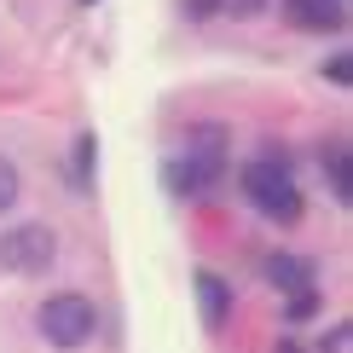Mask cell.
I'll return each instance as SVG.
<instances>
[{"label": "cell", "mask_w": 353, "mask_h": 353, "mask_svg": "<svg viewBox=\"0 0 353 353\" xmlns=\"http://www.w3.org/2000/svg\"><path fill=\"white\" fill-rule=\"evenodd\" d=\"M35 325H41V336L58 342V347H81L87 336L99 330V313H93V301H87V296L64 290V296H47V301H41Z\"/></svg>", "instance_id": "1"}, {"label": "cell", "mask_w": 353, "mask_h": 353, "mask_svg": "<svg viewBox=\"0 0 353 353\" xmlns=\"http://www.w3.org/2000/svg\"><path fill=\"white\" fill-rule=\"evenodd\" d=\"M243 197L255 203L261 214H272V220H296L301 214V191H296L284 163H249L243 168Z\"/></svg>", "instance_id": "2"}, {"label": "cell", "mask_w": 353, "mask_h": 353, "mask_svg": "<svg viewBox=\"0 0 353 353\" xmlns=\"http://www.w3.org/2000/svg\"><path fill=\"white\" fill-rule=\"evenodd\" d=\"M52 261V232L47 226H18L0 238V267L6 272H41Z\"/></svg>", "instance_id": "3"}, {"label": "cell", "mask_w": 353, "mask_h": 353, "mask_svg": "<svg viewBox=\"0 0 353 353\" xmlns=\"http://www.w3.org/2000/svg\"><path fill=\"white\" fill-rule=\"evenodd\" d=\"M214 180H220V157H214V151H185L180 163L168 168V185L185 191V197H203Z\"/></svg>", "instance_id": "4"}, {"label": "cell", "mask_w": 353, "mask_h": 353, "mask_svg": "<svg viewBox=\"0 0 353 353\" xmlns=\"http://www.w3.org/2000/svg\"><path fill=\"white\" fill-rule=\"evenodd\" d=\"M284 12L301 29H342V6L336 0H284Z\"/></svg>", "instance_id": "5"}, {"label": "cell", "mask_w": 353, "mask_h": 353, "mask_svg": "<svg viewBox=\"0 0 353 353\" xmlns=\"http://www.w3.org/2000/svg\"><path fill=\"white\" fill-rule=\"evenodd\" d=\"M267 278H272L278 290H290V296L313 290V267H307V261H296V255H278V261H267Z\"/></svg>", "instance_id": "6"}, {"label": "cell", "mask_w": 353, "mask_h": 353, "mask_svg": "<svg viewBox=\"0 0 353 353\" xmlns=\"http://www.w3.org/2000/svg\"><path fill=\"white\" fill-rule=\"evenodd\" d=\"M197 296H203V325H226L232 296H226V284H220L214 272H203V278H197Z\"/></svg>", "instance_id": "7"}, {"label": "cell", "mask_w": 353, "mask_h": 353, "mask_svg": "<svg viewBox=\"0 0 353 353\" xmlns=\"http://www.w3.org/2000/svg\"><path fill=\"white\" fill-rule=\"evenodd\" d=\"M325 168H330V185H336V197H353V185H347V151H325Z\"/></svg>", "instance_id": "8"}, {"label": "cell", "mask_w": 353, "mask_h": 353, "mask_svg": "<svg viewBox=\"0 0 353 353\" xmlns=\"http://www.w3.org/2000/svg\"><path fill=\"white\" fill-rule=\"evenodd\" d=\"M12 203H18V168L0 157V209H12Z\"/></svg>", "instance_id": "9"}, {"label": "cell", "mask_w": 353, "mask_h": 353, "mask_svg": "<svg viewBox=\"0 0 353 353\" xmlns=\"http://www.w3.org/2000/svg\"><path fill=\"white\" fill-rule=\"evenodd\" d=\"M185 12H191V18H214L220 0H185Z\"/></svg>", "instance_id": "10"}, {"label": "cell", "mask_w": 353, "mask_h": 353, "mask_svg": "<svg viewBox=\"0 0 353 353\" xmlns=\"http://www.w3.org/2000/svg\"><path fill=\"white\" fill-rule=\"evenodd\" d=\"M232 6H238V12H261V6H267V0H232Z\"/></svg>", "instance_id": "11"}, {"label": "cell", "mask_w": 353, "mask_h": 353, "mask_svg": "<svg viewBox=\"0 0 353 353\" xmlns=\"http://www.w3.org/2000/svg\"><path fill=\"white\" fill-rule=\"evenodd\" d=\"M278 353H301V347H296V342H278Z\"/></svg>", "instance_id": "12"}]
</instances>
